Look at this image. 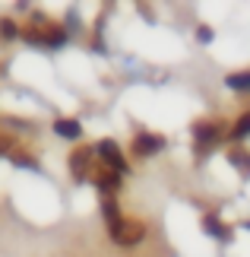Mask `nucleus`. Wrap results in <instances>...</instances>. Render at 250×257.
<instances>
[{
    "instance_id": "9b49d317",
    "label": "nucleus",
    "mask_w": 250,
    "mask_h": 257,
    "mask_svg": "<svg viewBox=\"0 0 250 257\" xmlns=\"http://www.w3.org/2000/svg\"><path fill=\"white\" fill-rule=\"evenodd\" d=\"M234 140H247V137H250V111L247 114H241V117H237V124H234Z\"/></svg>"
},
{
    "instance_id": "7ed1b4c3",
    "label": "nucleus",
    "mask_w": 250,
    "mask_h": 257,
    "mask_svg": "<svg viewBox=\"0 0 250 257\" xmlns=\"http://www.w3.org/2000/svg\"><path fill=\"white\" fill-rule=\"evenodd\" d=\"M218 137H222V127H218L215 121H196L193 124V140L199 146H212Z\"/></svg>"
},
{
    "instance_id": "4468645a",
    "label": "nucleus",
    "mask_w": 250,
    "mask_h": 257,
    "mask_svg": "<svg viewBox=\"0 0 250 257\" xmlns=\"http://www.w3.org/2000/svg\"><path fill=\"white\" fill-rule=\"evenodd\" d=\"M0 153H10V143H4V137H0Z\"/></svg>"
},
{
    "instance_id": "f03ea898",
    "label": "nucleus",
    "mask_w": 250,
    "mask_h": 257,
    "mask_svg": "<svg viewBox=\"0 0 250 257\" xmlns=\"http://www.w3.org/2000/svg\"><path fill=\"white\" fill-rule=\"evenodd\" d=\"M98 156H102L105 165H108V169H114L117 175L127 172V162H124V156H121V150H117L114 140H102V143H98Z\"/></svg>"
},
{
    "instance_id": "2eb2a0df",
    "label": "nucleus",
    "mask_w": 250,
    "mask_h": 257,
    "mask_svg": "<svg viewBox=\"0 0 250 257\" xmlns=\"http://www.w3.org/2000/svg\"><path fill=\"white\" fill-rule=\"evenodd\" d=\"M244 229H250V222H244Z\"/></svg>"
},
{
    "instance_id": "39448f33",
    "label": "nucleus",
    "mask_w": 250,
    "mask_h": 257,
    "mask_svg": "<svg viewBox=\"0 0 250 257\" xmlns=\"http://www.w3.org/2000/svg\"><path fill=\"white\" fill-rule=\"evenodd\" d=\"M89 159H92V150H89V146H83V150H76L70 156V172H73L76 181H83L89 175Z\"/></svg>"
},
{
    "instance_id": "423d86ee",
    "label": "nucleus",
    "mask_w": 250,
    "mask_h": 257,
    "mask_svg": "<svg viewBox=\"0 0 250 257\" xmlns=\"http://www.w3.org/2000/svg\"><path fill=\"white\" fill-rule=\"evenodd\" d=\"M95 184L102 187V191H105L108 197H111V194L117 191V187H121V175H117L114 169H108V165H105V169H102V172L95 175Z\"/></svg>"
},
{
    "instance_id": "9d476101",
    "label": "nucleus",
    "mask_w": 250,
    "mask_h": 257,
    "mask_svg": "<svg viewBox=\"0 0 250 257\" xmlns=\"http://www.w3.org/2000/svg\"><path fill=\"white\" fill-rule=\"evenodd\" d=\"M225 86L234 89V92H250V70H244V73H231V76L225 80Z\"/></svg>"
},
{
    "instance_id": "f257e3e1",
    "label": "nucleus",
    "mask_w": 250,
    "mask_h": 257,
    "mask_svg": "<svg viewBox=\"0 0 250 257\" xmlns=\"http://www.w3.org/2000/svg\"><path fill=\"white\" fill-rule=\"evenodd\" d=\"M111 238L114 244H124V248H133L146 238V225L136 219H121L117 225H111Z\"/></svg>"
},
{
    "instance_id": "6e6552de",
    "label": "nucleus",
    "mask_w": 250,
    "mask_h": 257,
    "mask_svg": "<svg viewBox=\"0 0 250 257\" xmlns=\"http://www.w3.org/2000/svg\"><path fill=\"white\" fill-rule=\"evenodd\" d=\"M54 131L67 137V140H79V134H83V127H79L76 121H67V117H61V121H54Z\"/></svg>"
},
{
    "instance_id": "ddd939ff",
    "label": "nucleus",
    "mask_w": 250,
    "mask_h": 257,
    "mask_svg": "<svg viewBox=\"0 0 250 257\" xmlns=\"http://www.w3.org/2000/svg\"><path fill=\"white\" fill-rule=\"evenodd\" d=\"M199 42H212V29H209V26H199Z\"/></svg>"
},
{
    "instance_id": "f8f14e48",
    "label": "nucleus",
    "mask_w": 250,
    "mask_h": 257,
    "mask_svg": "<svg viewBox=\"0 0 250 257\" xmlns=\"http://www.w3.org/2000/svg\"><path fill=\"white\" fill-rule=\"evenodd\" d=\"M16 35H19V29H16L13 19H0V38H7V42H10V38H16Z\"/></svg>"
},
{
    "instance_id": "1a4fd4ad",
    "label": "nucleus",
    "mask_w": 250,
    "mask_h": 257,
    "mask_svg": "<svg viewBox=\"0 0 250 257\" xmlns=\"http://www.w3.org/2000/svg\"><path fill=\"white\" fill-rule=\"evenodd\" d=\"M102 213H105V219H108V229L124 219L121 210H117V203H114V197H105V200H102Z\"/></svg>"
},
{
    "instance_id": "0eeeda50",
    "label": "nucleus",
    "mask_w": 250,
    "mask_h": 257,
    "mask_svg": "<svg viewBox=\"0 0 250 257\" xmlns=\"http://www.w3.org/2000/svg\"><path fill=\"white\" fill-rule=\"evenodd\" d=\"M203 229L212 235V238H218V241H228V238H231V232H228L225 225L215 219V216H206V219H203Z\"/></svg>"
},
{
    "instance_id": "20e7f679",
    "label": "nucleus",
    "mask_w": 250,
    "mask_h": 257,
    "mask_svg": "<svg viewBox=\"0 0 250 257\" xmlns=\"http://www.w3.org/2000/svg\"><path fill=\"white\" fill-rule=\"evenodd\" d=\"M165 146V140L158 134H139L136 140H133V150H136V156H152V153H158Z\"/></svg>"
}]
</instances>
